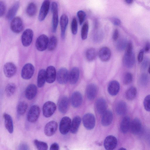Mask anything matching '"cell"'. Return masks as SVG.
I'll return each instance as SVG.
<instances>
[{"label":"cell","mask_w":150,"mask_h":150,"mask_svg":"<svg viewBox=\"0 0 150 150\" xmlns=\"http://www.w3.org/2000/svg\"><path fill=\"white\" fill-rule=\"evenodd\" d=\"M49 39L47 36L45 34L40 35L37 39L35 47L37 49L40 51H43L47 48Z\"/></svg>","instance_id":"cell-1"},{"label":"cell","mask_w":150,"mask_h":150,"mask_svg":"<svg viewBox=\"0 0 150 150\" xmlns=\"http://www.w3.org/2000/svg\"><path fill=\"white\" fill-rule=\"evenodd\" d=\"M23 22L20 17L17 16L12 19L10 24V28L13 32L19 33L23 30Z\"/></svg>","instance_id":"cell-2"},{"label":"cell","mask_w":150,"mask_h":150,"mask_svg":"<svg viewBox=\"0 0 150 150\" xmlns=\"http://www.w3.org/2000/svg\"><path fill=\"white\" fill-rule=\"evenodd\" d=\"M83 122L85 127L88 130H91L95 127L96 123L94 116L92 114H85L83 117Z\"/></svg>","instance_id":"cell-3"},{"label":"cell","mask_w":150,"mask_h":150,"mask_svg":"<svg viewBox=\"0 0 150 150\" xmlns=\"http://www.w3.org/2000/svg\"><path fill=\"white\" fill-rule=\"evenodd\" d=\"M40 112V108L38 106L34 105L32 106L28 113V121L31 123L36 122L39 117Z\"/></svg>","instance_id":"cell-4"},{"label":"cell","mask_w":150,"mask_h":150,"mask_svg":"<svg viewBox=\"0 0 150 150\" xmlns=\"http://www.w3.org/2000/svg\"><path fill=\"white\" fill-rule=\"evenodd\" d=\"M51 11L52 13V31L54 33L56 30L58 23V5L56 2H53L52 3Z\"/></svg>","instance_id":"cell-5"},{"label":"cell","mask_w":150,"mask_h":150,"mask_svg":"<svg viewBox=\"0 0 150 150\" xmlns=\"http://www.w3.org/2000/svg\"><path fill=\"white\" fill-rule=\"evenodd\" d=\"M71 123V120L69 117H63L59 125V130L61 133L63 135L67 134L70 130Z\"/></svg>","instance_id":"cell-6"},{"label":"cell","mask_w":150,"mask_h":150,"mask_svg":"<svg viewBox=\"0 0 150 150\" xmlns=\"http://www.w3.org/2000/svg\"><path fill=\"white\" fill-rule=\"evenodd\" d=\"M56 106L52 102L48 101L46 102L43 105L42 108L44 116L46 117L51 116L56 110Z\"/></svg>","instance_id":"cell-7"},{"label":"cell","mask_w":150,"mask_h":150,"mask_svg":"<svg viewBox=\"0 0 150 150\" xmlns=\"http://www.w3.org/2000/svg\"><path fill=\"white\" fill-rule=\"evenodd\" d=\"M34 67L31 64L28 63L23 67L21 72V76L24 79H28L33 76L34 72Z\"/></svg>","instance_id":"cell-8"},{"label":"cell","mask_w":150,"mask_h":150,"mask_svg":"<svg viewBox=\"0 0 150 150\" xmlns=\"http://www.w3.org/2000/svg\"><path fill=\"white\" fill-rule=\"evenodd\" d=\"M69 73L67 69L65 68H62L58 71L56 79L60 84L66 83L69 80Z\"/></svg>","instance_id":"cell-9"},{"label":"cell","mask_w":150,"mask_h":150,"mask_svg":"<svg viewBox=\"0 0 150 150\" xmlns=\"http://www.w3.org/2000/svg\"><path fill=\"white\" fill-rule=\"evenodd\" d=\"M33 33L30 29H27L24 31L21 36V42L25 47H28L31 44L33 37Z\"/></svg>","instance_id":"cell-10"},{"label":"cell","mask_w":150,"mask_h":150,"mask_svg":"<svg viewBox=\"0 0 150 150\" xmlns=\"http://www.w3.org/2000/svg\"><path fill=\"white\" fill-rule=\"evenodd\" d=\"M17 70L16 65L11 62L6 63L3 68L4 74L8 78L14 76L17 72Z\"/></svg>","instance_id":"cell-11"},{"label":"cell","mask_w":150,"mask_h":150,"mask_svg":"<svg viewBox=\"0 0 150 150\" xmlns=\"http://www.w3.org/2000/svg\"><path fill=\"white\" fill-rule=\"evenodd\" d=\"M117 140L113 136L109 135L105 138L104 142V146L106 150H113L116 146Z\"/></svg>","instance_id":"cell-12"},{"label":"cell","mask_w":150,"mask_h":150,"mask_svg":"<svg viewBox=\"0 0 150 150\" xmlns=\"http://www.w3.org/2000/svg\"><path fill=\"white\" fill-rule=\"evenodd\" d=\"M58 127L57 122L51 121L48 122L44 128V133L47 136H52L56 132Z\"/></svg>","instance_id":"cell-13"},{"label":"cell","mask_w":150,"mask_h":150,"mask_svg":"<svg viewBox=\"0 0 150 150\" xmlns=\"http://www.w3.org/2000/svg\"><path fill=\"white\" fill-rule=\"evenodd\" d=\"M50 1L48 0L44 1L40 9L38 18L40 21L44 20L46 18L49 11Z\"/></svg>","instance_id":"cell-14"},{"label":"cell","mask_w":150,"mask_h":150,"mask_svg":"<svg viewBox=\"0 0 150 150\" xmlns=\"http://www.w3.org/2000/svg\"><path fill=\"white\" fill-rule=\"evenodd\" d=\"M111 55L110 49L108 47H103L101 48L98 52L99 58L103 62H106L110 59Z\"/></svg>","instance_id":"cell-15"},{"label":"cell","mask_w":150,"mask_h":150,"mask_svg":"<svg viewBox=\"0 0 150 150\" xmlns=\"http://www.w3.org/2000/svg\"><path fill=\"white\" fill-rule=\"evenodd\" d=\"M142 129V123L139 119L135 118L131 122L130 129L133 134H139Z\"/></svg>","instance_id":"cell-16"},{"label":"cell","mask_w":150,"mask_h":150,"mask_svg":"<svg viewBox=\"0 0 150 150\" xmlns=\"http://www.w3.org/2000/svg\"><path fill=\"white\" fill-rule=\"evenodd\" d=\"M46 71V81L49 83H52L55 80L57 74L55 67L53 66L48 67Z\"/></svg>","instance_id":"cell-17"},{"label":"cell","mask_w":150,"mask_h":150,"mask_svg":"<svg viewBox=\"0 0 150 150\" xmlns=\"http://www.w3.org/2000/svg\"><path fill=\"white\" fill-rule=\"evenodd\" d=\"M82 101V96L80 92L76 91L73 93L71 99V104L73 107L77 108L80 106Z\"/></svg>","instance_id":"cell-18"},{"label":"cell","mask_w":150,"mask_h":150,"mask_svg":"<svg viewBox=\"0 0 150 150\" xmlns=\"http://www.w3.org/2000/svg\"><path fill=\"white\" fill-rule=\"evenodd\" d=\"M123 62L125 66L128 68L133 67L135 62V57L133 53L130 54L125 53Z\"/></svg>","instance_id":"cell-19"},{"label":"cell","mask_w":150,"mask_h":150,"mask_svg":"<svg viewBox=\"0 0 150 150\" xmlns=\"http://www.w3.org/2000/svg\"><path fill=\"white\" fill-rule=\"evenodd\" d=\"M69 100L66 96H63L59 100L58 104V109L62 113H65L67 111L69 106Z\"/></svg>","instance_id":"cell-20"},{"label":"cell","mask_w":150,"mask_h":150,"mask_svg":"<svg viewBox=\"0 0 150 150\" xmlns=\"http://www.w3.org/2000/svg\"><path fill=\"white\" fill-rule=\"evenodd\" d=\"M120 89V85L119 82L116 81H111L108 86V91L111 96H115L117 94Z\"/></svg>","instance_id":"cell-21"},{"label":"cell","mask_w":150,"mask_h":150,"mask_svg":"<svg viewBox=\"0 0 150 150\" xmlns=\"http://www.w3.org/2000/svg\"><path fill=\"white\" fill-rule=\"evenodd\" d=\"M37 93V88L33 84L29 85L27 87L25 92V95L26 98L31 100L33 99Z\"/></svg>","instance_id":"cell-22"},{"label":"cell","mask_w":150,"mask_h":150,"mask_svg":"<svg viewBox=\"0 0 150 150\" xmlns=\"http://www.w3.org/2000/svg\"><path fill=\"white\" fill-rule=\"evenodd\" d=\"M68 23V18L65 14H62L60 17V24L61 30V37L62 39L65 38V32Z\"/></svg>","instance_id":"cell-23"},{"label":"cell","mask_w":150,"mask_h":150,"mask_svg":"<svg viewBox=\"0 0 150 150\" xmlns=\"http://www.w3.org/2000/svg\"><path fill=\"white\" fill-rule=\"evenodd\" d=\"M97 92V87L95 84L91 83L87 86L86 89V93L89 99H93L96 96Z\"/></svg>","instance_id":"cell-24"},{"label":"cell","mask_w":150,"mask_h":150,"mask_svg":"<svg viewBox=\"0 0 150 150\" xmlns=\"http://www.w3.org/2000/svg\"><path fill=\"white\" fill-rule=\"evenodd\" d=\"M113 120V114L110 110H106L103 114L101 123L104 126L110 125L112 123Z\"/></svg>","instance_id":"cell-25"},{"label":"cell","mask_w":150,"mask_h":150,"mask_svg":"<svg viewBox=\"0 0 150 150\" xmlns=\"http://www.w3.org/2000/svg\"><path fill=\"white\" fill-rule=\"evenodd\" d=\"M79 76V71L78 68L74 67L69 73V80L70 83L74 84L77 83Z\"/></svg>","instance_id":"cell-26"},{"label":"cell","mask_w":150,"mask_h":150,"mask_svg":"<svg viewBox=\"0 0 150 150\" xmlns=\"http://www.w3.org/2000/svg\"><path fill=\"white\" fill-rule=\"evenodd\" d=\"M131 122L129 117L126 116L123 118L120 124V129L122 133H126L130 129Z\"/></svg>","instance_id":"cell-27"},{"label":"cell","mask_w":150,"mask_h":150,"mask_svg":"<svg viewBox=\"0 0 150 150\" xmlns=\"http://www.w3.org/2000/svg\"><path fill=\"white\" fill-rule=\"evenodd\" d=\"M3 117L6 128L9 133H12L13 132V127L11 117L9 115L6 113L4 114Z\"/></svg>","instance_id":"cell-28"},{"label":"cell","mask_w":150,"mask_h":150,"mask_svg":"<svg viewBox=\"0 0 150 150\" xmlns=\"http://www.w3.org/2000/svg\"><path fill=\"white\" fill-rule=\"evenodd\" d=\"M19 6V3L17 1L14 3L8 10L6 15V18L9 20L13 18L17 12Z\"/></svg>","instance_id":"cell-29"},{"label":"cell","mask_w":150,"mask_h":150,"mask_svg":"<svg viewBox=\"0 0 150 150\" xmlns=\"http://www.w3.org/2000/svg\"><path fill=\"white\" fill-rule=\"evenodd\" d=\"M96 107L98 112L103 114L106 110V103L105 99L102 98H98L96 102Z\"/></svg>","instance_id":"cell-30"},{"label":"cell","mask_w":150,"mask_h":150,"mask_svg":"<svg viewBox=\"0 0 150 150\" xmlns=\"http://www.w3.org/2000/svg\"><path fill=\"white\" fill-rule=\"evenodd\" d=\"M127 111V106L125 102L121 101L118 103L116 108V111L118 115H124L126 113Z\"/></svg>","instance_id":"cell-31"},{"label":"cell","mask_w":150,"mask_h":150,"mask_svg":"<svg viewBox=\"0 0 150 150\" xmlns=\"http://www.w3.org/2000/svg\"><path fill=\"white\" fill-rule=\"evenodd\" d=\"M81 119L80 117H74L71 122L70 132L73 134H75L78 131L81 122Z\"/></svg>","instance_id":"cell-32"},{"label":"cell","mask_w":150,"mask_h":150,"mask_svg":"<svg viewBox=\"0 0 150 150\" xmlns=\"http://www.w3.org/2000/svg\"><path fill=\"white\" fill-rule=\"evenodd\" d=\"M46 81V71L44 69L40 70L38 73L37 78V85L39 87L43 86Z\"/></svg>","instance_id":"cell-33"},{"label":"cell","mask_w":150,"mask_h":150,"mask_svg":"<svg viewBox=\"0 0 150 150\" xmlns=\"http://www.w3.org/2000/svg\"><path fill=\"white\" fill-rule=\"evenodd\" d=\"M137 94L136 88L134 86L131 87L127 90L126 92V98L128 100H132L135 98Z\"/></svg>","instance_id":"cell-34"},{"label":"cell","mask_w":150,"mask_h":150,"mask_svg":"<svg viewBox=\"0 0 150 150\" xmlns=\"http://www.w3.org/2000/svg\"><path fill=\"white\" fill-rule=\"evenodd\" d=\"M37 11V7L36 4L33 2L30 3L27 6L26 8L27 15L32 17L35 15Z\"/></svg>","instance_id":"cell-35"},{"label":"cell","mask_w":150,"mask_h":150,"mask_svg":"<svg viewBox=\"0 0 150 150\" xmlns=\"http://www.w3.org/2000/svg\"><path fill=\"white\" fill-rule=\"evenodd\" d=\"M96 51L93 48H89L86 52V57L88 60L89 61L93 60L96 58Z\"/></svg>","instance_id":"cell-36"},{"label":"cell","mask_w":150,"mask_h":150,"mask_svg":"<svg viewBox=\"0 0 150 150\" xmlns=\"http://www.w3.org/2000/svg\"><path fill=\"white\" fill-rule=\"evenodd\" d=\"M57 43V38L54 36H51L49 39L47 46L48 50L52 51L56 47Z\"/></svg>","instance_id":"cell-37"},{"label":"cell","mask_w":150,"mask_h":150,"mask_svg":"<svg viewBox=\"0 0 150 150\" xmlns=\"http://www.w3.org/2000/svg\"><path fill=\"white\" fill-rule=\"evenodd\" d=\"M33 142L38 150H47L48 146L46 143L36 139Z\"/></svg>","instance_id":"cell-38"},{"label":"cell","mask_w":150,"mask_h":150,"mask_svg":"<svg viewBox=\"0 0 150 150\" xmlns=\"http://www.w3.org/2000/svg\"><path fill=\"white\" fill-rule=\"evenodd\" d=\"M127 44V41L125 38L120 39L118 40L116 45L117 50L119 51H122L126 48Z\"/></svg>","instance_id":"cell-39"},{"label":"cell","mask_w":150,"mask_h":150,"mask_svg":"<svg viewBox=\"0 0 150 150\" xmlns=\"http://www.w3.org/2000/svg\"><path fill=\"white\" fill-rule=\"evenodd\" d=\"M16 89V85L13 83L8 84L5 88V92L8 96H10L15 92Z\"/></svg>","instance_id":"cell-40"},{"label":"cell","mask_w":150,"mask_h":150,"mask_svg":"<svg viewBox=\"0 0 150 150\" xmlns=\"http://www.w3.org/2000/svg\"><path fill=\"white\" fill-rule=\"evenodd\" d=\"M28 107V105L26 102L24 101L20 102L18 104L17 108L18 113L20 115L23 114L26 111Z\"/></svg>","instance_id":"cell-41"},{"label":"cell","mask_w":150,"mask_h":150,"mask_svg":"<svg viewBox=\"0 0 150 150\" xmlns=\"http://www.w3.org/2000/svg\"><path fill=\"white\" fill-rule=\"evenodd\" d=\"M88 29V24L87 22H85L83 25L81 30V37L82 40H85L87 38Z\"/></svg>","instance_id":"cell-42"},{"label":"cell","mask_w":150,"mask_h":150,"mask_svg":"<svg viewBox=\"0 0 150 150\" xmlns=\"http://www.w3.org/2000/svg\"><path fill=\"white\" fill-rule=\"evenodd\" d=\"M133 79L132 74L130 72L126 73L123 77V83L125 85H128L131 83Z\"/></svg>","instance_id":"cell-43"},{"label":"cell","mask_w":150,"mask_h":150,"mask_svg":"<svg viewBox=\"0 0 150 150\" xmlns=\"http://www.w3.org/2000/svg\"><path fill=\"white\" fill-rule=\"evenodd\" d=\"M71 30L73 35H76L78 31V23L75 18H73L71 25Z\"/></svg>","instance_id":"cell-44"},{"label":"cell","mask_w":150,"mask_h":150,"mask_svg":"<svg viewBox=\"0 0 150 150\" xmlns=\"http://www.w3.org/2000/svg\"><path fill=\"white\" fill-rule=\"evenodd\" d=\"M143 104L145 110L147 111L150 112V95L147 96L145 98Z\"/></svg>","instance_id":"cell-45"},{"label":"cell","mask_w":150,"mask_h":150,"mask_svg":"<svg viewBox=\"0 0 150 150\" xmlns=\"http://www.w3.org/2000/svg\"><path fill=\"white\" fill-rule=\"evenodd\" d=\"M77 16L79 19V24L81 25L83 23L85 18L86 13L83 11L79 10L77 12Z\"/></svg>","instance_id":"cell-46"},{"label":"cell","mask_w":150,"mask_h":150,"mask_svg":"<svg viewBox=\"0 0 150 150\" xmlns=\"http://www.w3.org/2000/svg\"><path fill=\"white\" fill-rule=\"evenodd\" d=\"M103 34L101 32L98 31L94 35V40L96 42H99L101 41L103 38Z\"/></svg>","instance_id":"cell-47"},{"label":"cell","mask_w":150,"mask_h":150,"mask_svg":"<svg viewBox=\"0 0 150 150\" xmlns=\"http://www.w3.org/2000/svg\"><path fill=\"white\" fill-rule=\"evenodd\" d=\"M148 81V77L146 74H143L141 75L140 79V83L142 85H145Z\"/></svg>","instance_id":"cell-48"},{"label":"cell","mask_w":150,"mask_h":150,"mask_svg":"<svg viewBox=\"0 0 150 150\" xmlns=\"http://www.w3.org/2000/svg\"><path fill=\"white\" fill-rule=\"evenodd\" d=\"M133 52V45L132 43L131 42H129L127 43L126 47L125 53L130 54Z\"/></svg>","instance_id":"cell-49"},{"label":"cell","mask_w":150,"mask_h":150,"mask_svg":"<svg viewBox=\"0 0 150 150\" xmlns=\"http://www.w3.org/2000/svg\"><path fill=\"white\" fill-rule=\"evenodd\" d=\"M0 16L1 17L4 15L6 10L5 4L2 1H0Z\"/></svg>","instance_id":"cell-50"},{"label":"cell","mask_w":150,"mask_h":150,"mask_svg":"<svg viewBox=\"0 0 150 150\" xmlns=\"http://www.w3.org/2000/svg\"><path fill=\"white\" fill-rule=\"evenodd\" d=\"M144 50L143 49L141 50L138 54L137 59L138 61L139 62H142L143 60Z\"/></svg>","instance_id":"cell-51"},{"label":"cell","mask_w":150,"mask_h":150,"mask_svg":"<svg viewBox=\"0 0 150 150\" xmlns=\"http://www.w3.org/2000/svg\"><path fill=\"white\" fill-rule=\"evenodd\" d=\"M119 36V32L117 29H115L113 31L112 35L113 40L114 41H116Z\"/></svg>","instance_id":"cell-52"},{"label":"cell","mask_w":150,"mask_h":150,"mask_svg":"<svg viewBox=\"0 0 150 150\" xmlns=\"http://www.w3.org/2000/svg\"><path fill=\"white\" fill-rule=\"evenodd\" d=\"M111 21L112 23L116 26H119L121 24L120 20L117 18L113 17L111 19Z\"/></svg>","instance_id":"cell-53"},{"label":"cell","mask_w":150,"mask_h":150,"mask_svg":"<svg viewBox=\"0 0 150 150\" xmlns=\"http://www.w3.org/2000/svg\"><path fill=\"white\" fill-rule=\"evenodd\" d=\"M18 150H29L28 145L25 143H22L19 145Z\"/></svg>","instance_id":"cell-54"},{"label":"cell","mask_w":150,"mask_h":150,"mask_svg":"<svg viewBox=\"0 0 150 150\" xmlns=\"http://www.w3.org/2000/svg\"><path fill=\"white\" fill-rule=\"evenodd\" d=\"M59 144L56 143L52 144L50 146L49 150H59Z\"/></svg>","instance_id":"cell-55"},{"label":"cell","mask_w":150,"mask_h":150,"mask_svg":"<svg viewBox=\"0 0 150 150\" xmlns=\"http://www.w3.org/2000/svg\"><path fill=\"white\" fill-rule=\"evenodd\" d=\"M149 63V60L147 58L145 59L142 63V67L144 68H146L148 65Z\"/></svg>","instance_id":"cell-56"},{"label":"cell","mask_w":150,"mask_h":150,"mask_svg":"<svg viewBox=\"0 0 150 150\" xmlns=\"http://www.w3.org/2000/svg\"><path fill=\"white\" fill-rule=\"evenodd\" d=\"M150 50V42H147L146 44L145 47V51L146 52H148Z\"/></svg>","instance_id":"cell-57"},{"label":"cell","mask_w":150,"mask_h":150,"mask_svg":"<svg viewBox=\"0 0 150 150\" xmlns=\"http://www.w3.org/2000/svg\"><path fill=\"white\" fill-rule=\"evenodd\" d=\"M125 2L128 4H130L132 3L133 1L132 0H125Z\"/></svg>","instance_id":"cell-58"},{"label":"cell","mask_w":150,"mask_h":150,"mask_svg":"<svg viewBox=\"0 0 150 150\" xmlns=\"http://www.w3.org/2000/svg\"><path fill=\"white\" fill-rule=\"evenodd\" d=\"M118 150H126V149L123 147L120 148Z\"/></svg>","instance_id":"cell-59"},{"label":"cell","mask_w":150,"mask_h":150,"mask_svg":"<svg viewBox=\"0 0 150 150\" xmlns=\"http://www.w3.org/2000/svg\"><path fill=\"white\" fill-rule=\"evenodd\" d=\"M148 71H149V74H150V65Z\"/></svg>","instance_id":"cell-60"}]
</instances>
